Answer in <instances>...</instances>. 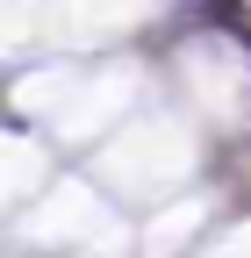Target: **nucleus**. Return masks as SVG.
<instances>
[{
    "label": "nucleus",
    "mask_w": 251,
    "mask_h": 258,
    "mask_svg": "<svg viewBox=\"0 0 251 258\" xmlns=\"http://www.w3.org/2000/svg\"><path fill=\"white\" fill-rule=\"evenodd\" d=\"M201 144L179 115H137L115 129V144H101V179L122 194V201H165L194 179Z\"/></svg>",
    "instance_id": "f257e3e1"
},
{
    "label": "nucleus",
    "mask_w": 251,
    "mask_h": 258,
    "mask_svg": "<svg viewBox=\"0 0 251 258\" xmlns=\"http://www.w3.org/2000/svg\"><path fill=\"white\" fill-rule=\"evenodd\" d=\"M22 237L29 244H86V251H101V258L137 251L130 230H122V215H115V201H108L101 186H86V179L43 186V201L22 208Z\"/></svg>",
    "instance_id": "f03ea898"
},
{
    "label": "nucleus",
    "mask_w": 251,
    "mask_h": 258,
    "mask_svg": "<svg viewBox=\"0 0 251 258\" xmlns=\"http://www.w3.org/2000/svg\"><path fill=\"white\" fill-rule=\"evenodd\" d=\"M179 72H186V93H194V108L208 122H244L251 115V64L237 43L223 36H194L179 50Z\"/></svg>",
    "instance_id": "7ed1b4c3"
},
{
    "label": "nucleus",
    "mask_w": 251,
    "mask_h": 258,
    "mask_svg": "<svg viewBox=\"0 0 251 258\" xmlns=\"http://www.w3.org/2000/svg\"><path fill=\"white\" fill-rule=\"evenodd\" d=\"M137 101V64H101V72H79L72 86V101L57 108L50 122V137H65V144H93L101 129L122 122V108Z\"/></svg>",
    "instance_id": "20e7f679"
},
{
    "label": "nucleus",
    "mask_w": 251,
    "mask_h": 258,
    "mask_svg": "<svg viewBox=\"0 0 251 258\" xmlns=\"http://www.w3.org/2000/svg\"><path fill=\"white\" fill-rule=\"evenodd\" d=\"M201 222H208V201H201V194H179V201H165L137 230V251L144 258H172V251H186V244L201 237Z\"/></svg>",
    "instance_id": "39448f33"
},
{
    "label": "nucleus",
    "mask_w": 251,
    "mask_h": 258,
    "mask_svg": "<svg viewBox=\"0 0 251 258\" xmlns=\"http://www.w3.org/2000/svg\"><path fill=\"white\" fill-rule=\"evenodd\" d=\"M151 8L158 0H65V29L86 36V43H101V36H122V29L151 22Z\"/></svg>",
    "instance_id": "423d86ee"
},
{
    "label": "nucleus",
    "mask_w": 251,
    "mask_h": 258,
    "mask_svg": "<svg viewBox=\"0 0 251 258\" xmlns=\"http://www.w3.org/2000/svg\"><path fill=\"white\" fill-rule=\"evenodd\" d=\"M72 86H79V72H72V64H43V72L15 79V108H22V115H36V122L50 129V122H57V108L72 101Z\"/></svg>",
    "instance_id": "0eeeda50"
},
{
    "label": "nucleus",
    "mask_w": 251,
    "mask_h": 258,
    "mask_svg": "<svg viewBox=\"0 0 251 258\" xmlns=\"http://www.w3.org/2000/svg\"><path fill=\"white\" fill-rule=\"evenodd\" d=\"M0 158H8V201L22 208L29 194L43 186V144H36V137H8V144H0Z\"/></svg>",
    "instance_id": "6e6552de"
},
{
    "label": "nucleus",
    "mask_w": 251,
    "mask_h": 258,
    "mask_svg": "<svg viewBox=\"0 0 251 258\" xmlns=\"http://www.w3.org/2000/svg\"><path fill=\"white\" fill-rule=\"evenodd\" d=\"M208 258H251V222H244V230H230V237H223V244H215Z\"/></svg>",
    "instance_id": "1a4fd4ad"
}]
</instances>
